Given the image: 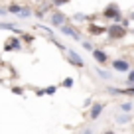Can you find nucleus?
Segmentation results:
<instances>
[{"instance_id":"2eb2a0df","label":"nucleus","mask_w":134,"mask_h":134,"mask_svg":"<svg viewBox=\"0 0 134 134\" xmlns=\"http://www.w3.org/2000/svg\"><path fill=\"white\" fill-rule=\"evenodd\" d=\"M53 2H55L57 6H59V4H65V2H69V0H53Z\"/></svg>"},{"instance_id":"20e7f679","label":"nucleus","mask_w":134,"mask_h":134,"mask_svg":"<svg viewBox=\"0 0 134 134\" xmlns=\"http://www.w3.org/2000/svg\"><path fill=\"white\" fill-rule=\"evenodd\" d=\"M61 32L67 34V36H71V38H75V40H79V34H77L75 30H71L69 26H61Z\"/></svg>"},{"instance_id":"f257e3e1","label":"nucleus","mask_w":134,"mask_h":134,"mask_svg":"<svg viewBox=\"0 0 134 134\" xmlns=\"http://www.w3.org/2000/svg\"><path fill=\"white\" fill-rule=\"evenodd\" d=\"M110 38H120V36H124V30L120 28V26H113V28L109 30Z\"/></svg>"},{"instance_id":"0eeeda50","label":"nucleus","mask_w":134,"mask_h":134,"mask_svg":"<svg viewBox=\"0 0 134 134\" xmlns=\"http://www.w3.org/2000/svg\"><path fill=\"white\" fill-rule=\"evenodd\" d=\"M100 110H103V105H95V107H93V110H91V118H97L100 114Z\"/></svg>"},{"instance_id":"423d86ee","label":"nucleus","mask_w":134,"mask_h":134,"mask_svg":"<svg viewBox=\"0 0 134 134\" xmlns=\"http://www.w3.org/2000/svg\"><path fill=\"white\" fill-rule=\"evenodd\" d=\"M69 57H71V61L75 63V65H83V59H81L75 51H69Z\"/></svg>"},{"instance_id":"39448f33","label":"nucleus","mask_w":134,"mask_h":134,"mask_svg":"<svg viewBox=\"0 0 134 134\" xmlns=\"http://www.w3.org/2000/svg\"><path fill=\"white\" fill-rule=\"evenodd\" d=\"M51 22H53V26H61L63 22H65V16H63V14H53Z\"/></svg>"},{"instance_id":"dca6fc26","label":"nucleus","mask_w":134,"mask_h":134,"mask_svg":"<svg viewBox=\"0 0 134 134\" xmlns=\"http://www.w3.org/2000/svg\"><path fill=\"white\" fill-rule=\"evenodd\" d=\"M132 18H134V14H132Z\"/></svg>"},{"instance_id":"f03ea898","label":"nucleus","mask_w":134,"mask_h":134,"mask_svg":"<svg viewBox=\"0 0 134 134\" xmlns=\"http://www.w3.org/2000/svg\"><path fill=\"white\" fill-rule=\"evenodd\" d=\"M113 67L116 69V71H128V61H122V59H118V61L113 63Z\"/></svg>"},{"instance_id":"ddd939ff","label":"nucleus","mask_w":134,"mask_h":134,"mask_svg":"<svg viewBox=\"0 0 134 134\" xmlns=\"http://www.w3.org/2000/svg\"><path fill=\"white\" fill-rule=\"evenodd\" d=\"M128 83H134V71H130V75H128Z\"/></svg>"},{"instance_id":"4468645a","label":"nucleus","mask_w":134,"mask_h":134,"mask_svg":"<svg viewBox=\"0 0 134 134\" xmlns=\"http://www.w3.org/2000/svg\"><path fill=\"white\" fill-rule=\"evenodd\" d=\"M83 47H85V49H93V46H91L89 42H85V43H83Z\"/></svg>"},{"instance_id":"9d476101","label":"nucleus","mask_w":134,"mask_h":134,"mask_svg":"<svg viewBox=\"0 0 134 134\" xmlns=\"http://www.w3.org/2000/svg\"><path fill=\"white\" fill-rule=\"evenodd\" d=\"M99 75L103 77V79H109V77H110L109 73H107V71H103V69H99Z\"/></svg>"},{"instance_id":"1a4fd4ad","label":"nucleus","mask_w":134,"mask_h":134,"mask_svg":"<svg viewBox=\"0 0 134 134\" xmlns=\"http://www.w3.org/2000/svg\"><path fill=\"white\" fill-rule=\"evenodd\" d=\"M10 12H12V14H20L22 8H18V6H10Z\"/></svg>"},{"instance_id":"9b49d317","label":"nucleus","mask_w":134,"mask_h":134,"mask_svg":"<svg viewBox=\"0 0 134 134\" xmlns=\"http://www.w3.org/2000/svg\"><path fill=\"white\" fill-rule=\"evenodd\" d=\"M130 109H132V105H130V103H126V105H122V110H124V113H128Z\"/></svg>"},{"instance_id":"6e6552de","label":"nucleus","mask_w":134,"mask_h":134,"mask_svg":"<svg viewBox=\"0 0 134 134\" xmlns=\"http://www.w3.org/2000/svg\"><path fill=\"white\" fill-rule=\"evenodd\" d=\"M91 32H93V34H103L105 30H103V28H99V26H91Z\"/></svg>"},{"instance_id":"f8f14e48","label":"nucleus","mask_w":134,"mask_h":134,"mask_svg":"<svg viewBox=\"0 0 134 134\" xmlns=\"http://www.w3.org/2000/svg\"><path fill=\"white\" fill-rule=\"evenodd\" d=\"M63 85H65V87H71L73 81H71V79H65V81H63Z\"/></svg>"},{"instance_id":"7ed1b4c3","label":"nucleus","mask_w":134,"mask_h":134,"mask_svg":"<svg viewBox=\"0 0 134 134\" xmlns=\"http://www.w3.org/2000/svg\"><path fill=\"white\" fill-rule=\"evenodd\" d=\"M93 57H95L99 63H105L107 61V53H105V51H100V49H93Z\"/></svg>"}]
</instances>
